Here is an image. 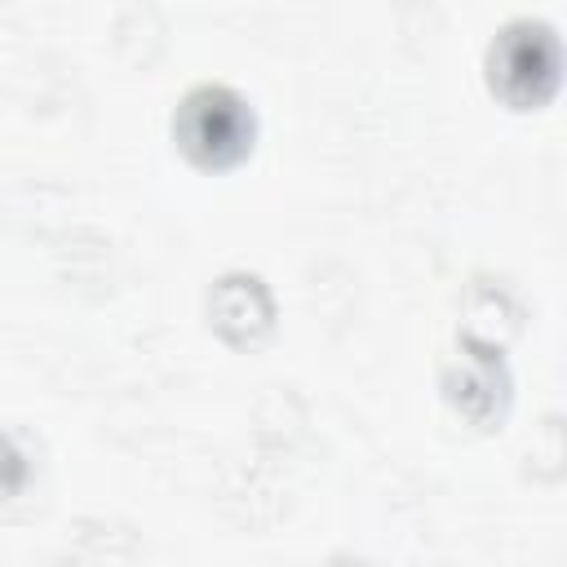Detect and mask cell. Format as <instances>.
Instances as JSON below:
<instances>
[{
	"mask_svg": "<svg viewBox=\"0 0 567 567\" xmlns=\"http://www.w3.org/2000/svg\"><path fill=\"white\" fill-rule=\"evenodd\" d=\"M173 142L195 168H235L257 142L252 102L230 84H195L173 111Z\"/></svg>",
	"mask_w": 567,
	"mask_h": 567,
	"instance_id": "cell-1",
	"label": "cell"
},
{
	"mask_svg": "<svg viewBox=\"0 0 567 567\" xmlns=\"http://www.w3.org/2000/svg\"><path fill=\"white\" fill-rule=\"evenodd\" d=\"M208 323L230 346H257L275 328V301L261 275L252 270H226L208 288Z\"/></svg>",
	"mask_w": 567,
	"mask_h": 567,
	"instance_id": "cell-3",
	"label": "cell"
},
{
	"mask_svg": "<svg viewBox=\"0 0 567 567\" xmlns=\"http://www.w3.org/2000/svg\"><path fill=\"white\" fill-rule=\"evenodd\" d=\"M465 350H470V359L461 363V372H447V399L474 425H492L505 408V385H509L501 354L492 346H474L470 337H465Z\"/></svg>",
	"mask_w": 567,
	"mask_h": 567,
	"instance_id": "cell-4",
	"label": "cell"
},
{
	"mask_svg": "<svg viewBox=\"0 0 567 567\" xmlns=\"http://www.w3.org/2000/svg\"><path fill=\"white\" fill-rule=\"evenodd\" d=\"M487 89L514 106V111H532L545 106L558 89V71H563V49L549 22H505L496 31V40L487 44Z\"/></svg>",
	"mask_w": 567,
	"mask_h": 567,
	"instance_id": "cell-2",
	"label": "cell"
},
{
	"mask_svg": "<svg viewBox=\"0 0 567 567\" xmlns=\"http://www.w3.org/2000/svg\"><path fill=\"white\" fill-rule=\"evenodd\" d=\"M27 474H31L27 456L18 452V443H13L9 434H0V501L18 496V492L27 487Z\"/></svg>",
	"mask_w": 567,
	"mask_h": 567,
	"instance_id": "cell-5",
	"label": "cell"
}]
</instances>
